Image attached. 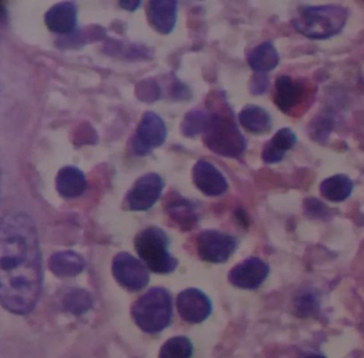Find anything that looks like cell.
<instances>
[{"label": "cell", "mask_w": 364, "mask_h": 358, "mask_svg": "<svg viewBox=\"0 0 364 358\" xmlns=\"http://www.w3.org/2000/svg\"><path fill=\"white\" fill-rule=\"evenodd\" d=\"M269 266L263 260L251 257L240 262L230 271L229 281L242 289H257L267 278Z\"/></svg>", "instance_id": "obj_10"}, {"label": "cell", "mask_w": 364, "mask_h": 358, "mask_svg": "<svg viewBox=\"0 0 364 358\" xmlns=\"http://www.w3.org/2000/svg\"><path fill=\"white\" fill-rule=\"evenodd\" d=\"M176 1L173 0H153L149 4L148 15L153 27L161 33H169L176 21Z\"/></svg>", "instance_id": "obj_15"}, {"label": "cell", "mask_w": 364, "mask_h": 358, "mask_svg": "<svg viewBox=\"0 0 364 358\" xmlns=\"http://www.w3.org/2000/svg\"><path fill=\"white\" fill-rule=\"evenodd\" d=\"M92 304V296L82 289L71 290L65 294L63 300V308L76 315L87 313Z\"/></svg>", "instance_id": "obj_22"}, {"label": "cell", "mask_w": 364, "mask_h": 358, "mask_svg": "<svg viewBox=\"0 0 364 358\" xmlns=\"http://www.w3.org/2000/svg\"><path fill=\"white\" fill-rule=\"evenodd\" d=\"M269 143L274 148L278 149L280 153L285 155V151H289L295 146L296 143H297V136L291 128H281L274 134Z\"/></svg>", "instance_id": "obj_26"}, {"label": "cell", "mask_w": 364, "mask_h": 358, "mask_svg": "<svg viewBox=\"0 0 364 358\" xmlns=\"http://www.w3.org/2000/svg\"><path fill=\"white\" fill-rule=\"evenodd\" d=\"M86 261L84 258L75 251H59L50 259V271L57 276H76L84 271Z\"/></svg>", "instance_id": "obj_17"}, {"label": "cell", "mask_w": 364, "mask_h": 358, "mask_svg": "<svg viewBox=\"0 0 364 358\" xmlns=\"http://www.w3.org/2000/svg\"><path fill=\"white\" fill-rule=\"evenodd\" d=\"M77 9L73 2H60L52 6L46 14V23L55 33H70L77 19Z\"/></svg>", "instance_id": "obj_14"}, {"label": "cell", "mask_w": 364, "mask_h": 358, "mask_svg": "<svg viewBox=\"0 0 364 358\" xmlns=\"http://www.w3.org/2000/svg\"><path fill=\"white\" fill-rule=\"evenodd\" d=\"M164 183L161 176L154 173L140 177L127 194V206L131 210H148L161 196Z\"/></svg>", "instance_id": "obj_9"}, {"label": "cell", "mask_w": 364, "mask_h": 358, "mask_svg": "<svg viewBox=\"0 0 364 358\" xmlns=\"http://www.w3.org/2000/svg\"><path fill=\"white\" fill-rule=\"evenodd\" d=\"M136 324L144 332L157 334L169 326L172 319V298L167 289L153 288L136 300L132 308Z\"/></svg>", "instance_id": "obj_3"}, {"label": "cell", "mask_w": 364, "mask_h": 358, "mask_svg": "<svg viewBox=\"0 0 364 358\" xmlns=\"http://www.w3.org/2000/svg\"><path fill=\"white\" fill-rule=\"evenodd\" d=\"M193 183L208 196L223 195L228 190V181L223 173L208 161L197 162L193 172Z\"/></svg>", "instance_id": "obj_12"}, {"label": "cell", "mask_w": 364, "mask_h": 358, "mask_svg": "<svg viewBox=\"0 0 364 358\" xmlns=\"http://www.w3.org/2000/svg\"><path fill=\"white\" fill-rule=\"evenodd\" d=\"M168 213L180 227L186 230L191 229L198 219L193 205L189 204V202L183 198H178V200L170 202L168 206Z\"/></svg>", "instance_id": "obj_21"}, {"label": "cell", "mask_w": 364, "mask_h": 358, "mask_svg": "<svg viewBox=\"0 0 364 358\" xmlns=\"http://www.w3.org/2000/svg\"><path fill=\"white\" fill-rule=\"evenodd\" d=\"M240 123L247 131L251 134H266L272 129V116L265 109L259 106L245 107L240 113Z\"/></svg>", "instance_id": "obj_18"}, {"label": "cell", "mask_w": 364, "mask_h": 358, "mask_svg": "<svg viewBox=\"0 0 364 358\" xmlns=\"http://www.w3.org/2000/svg\"><path fill=\"white\" fill-rule=\"evenodd\" d=\"M59 193L67 198L77 197L87 188L86 177L80 168L65 166L58 173L56 180Z\"/></svg>", "instance_id": "obj_16"}, {"label": "cell", "mask_w": 364, "mask_h": 358, "mask_svg": "<svg viewBox=\"0 0 364 358\" xmlns=\"http://www.w3.org/2000/svg\"><path fill=\"white\" fill-rule=\"evenodd\" d=\"M193 343L184 336H176L166 341L159 352V358H191Z\"/></svg>", "instance_id": "obj_23"}, {"label": "cell", "mask_w": 364, "mask_h": 358, "mask_svg": "<svg viewBox=\"0 0 364 358\" xmlns=\"http://www.w3.org/2000/svg\"><path fill=\"white\" fill-rule=\"evenodd\" d=\"M236 244L234 237L217 230H205L198 238V253L204 261L221 264L231 257Z\"/></svg>", "instance_id": "obj_7"}, {"label": "cell", "mask_w": 364, "mask_h": 358, "mask_svg": "<svg viewBox=\"0 0 364 358\" xmlns=\"http://www.w3.org/2000/svg\"><path fill=\"white\" fill-rule=\"evenodd\" d=\"M304 208H306V212L310 215L312 217H321L327 215L328 208L325 206V204L317 200L316 198H308L304 202Z\"/></svg>", "instance_id": "obj_28"}, {"label": "cell", "mask_w": 364, "mask_h": 358, "mask_svg": "<svg viewBox=\"0 0 364 358\" xmlns=\"http://www.w3.org/2000/svg\"><path fill=\"white\" fill-rule=\"evenodd\" d=\"M140 1H122L120 2V6H122L123 8L127 9V10H135L138 6H139Z\"/></svg>", "instance_id": "obj_31"}, {"label": "cell", "mask_w": 364, "mask_h": 358, "mask_svg": "<svg viewBox=\"0 0 364 358\" xmlns=\"http://www.w3.org/2000/svg\"><path fill=\"white\" fill-rule=\"evenodd\" d=\"M178 310L181 317L189 323H201L212 313L210 298L199 289L191 288L181 292L178 296Z\"/></svg>", "instance_id": "obj_11"}, {"label": "cell", "mask_w": 364, "mask_h": 358, "mask_svg": "<svg viewBox=\"0 0 364 358\" xmlns=\"http://www.w3.org/2000/svg\"><path fill=\"white\" fill-rule=\"evenodd\" d=\"M112 273L117 281L129 291L144 289L150 279L146 266L127 253H120L114 257Z\"/></svg>", "instance_id": "obj_6"}, {"label": "cell", "mask_w": 364, "mask_h": 358, "mask_svg": "<svg viewBox=\"0 0 364 358\" xmlns=\"http://www.w3.org/2000/svg\"><path fill=\"white\" fill-rule=\"evenodd\" d=\"M348 18V10L340 4L302 6L291 23L302 36L326 40L340 33Z\"/></svg>", "instance_id": "obj_2"}, {"label": "cell", "mask_w": 364, "mask_h": 358, "mask_svg": "<svg viewBox=\"0 0 364 358\" xmlns=\"http://www.w3.org/2000/svg\"><path fill=\"white\" fill-rule=\"evenodd\" d=\"M353 189V181L344 174L333 175L326 178L319 187L321 195L333 202H344L350 196Z\"/></svg>", "instance_id": "obj_20"}, {"label": "cell", "mask_w": 364, "mask_h": 358, "mask_svg": "<svg viewBox=\"0 0 364 358\" xmlns=\"http://www.w3.org/2000/svg\"><path fill=\"white\" fill-rule=\"evenodd\" d=\"M166 136L167 129L161 117L156 113H144L134 138V151L137 155H146L152 149L161 146L165 142Z\"/></svg>", "instance_id": "obj_8"}, {"label": "cell", "mask_w": 364, "mask_h": 358, "mask_svg": "<svg viewBox=\"0 0 364 358\" xmlns=\"http://www.w3.org/2000/svg\"><path fill=\"white\" fill-rule=\"evenodd\" d=\"M269 79L264 72H257L251 79L250 91L255 95H262L267 91Z\"/></svg>", "instance_id": "obj_29"}, {"label": "cell", "mask_w": 364, "mask_h": 358, "mask_svg": "<svg viewBox=\"0 0 364 358\" xmlns=\"http://www.w3.org/2000/svg\"><path fill=\"white\" fill-rule=\"evenodd\" d=\"M306 358H326L325 356L319 355V354H313V355L308 356Z\"/></svg>", "instance_id": "obj_32"}, {"label": "cell", "mask_w": 364, "mask_h": 358, "mask_svg": "<svg viewBox=\"0 0 364 358\" xmlns=\"http://www.w3.org/2000/svg\"><path fill=\"white\" fill-rule=\"evenodd\" d=\"M274 87V104L283 112H289L304 97V83L294 81L287 75L279 76Z\"/></svg>", "instance_id": "obj_13"}, {"label": "cell", "mask_w": 364, "mask_h": 358, "mask_svg": "<svg viewBox=\"0 0 364 358\" xmlns=\"http://www.w3.org/2000/svg\"><path fill=\"white\" fill-rule=\"evenodd\" d=\"M42 288L41 251L29 215H6L0 229V298L7 310L26 315L35 308Z\"/></svg>", "instance_id": "obj_1"}, {"label": "cell", "mask_w": 364, "mask_h": 358, "mask_svg": "<svg viewBox=\"0 0 364 358\" xmlns=\"http://www.w3.org/2000/svg\"><path fill=\"white\" fill-rule=\"evenodd\" d=\"M247 61L249 66L255 72H265L278 66L280 57L272 43L264 42L250 51Z\"/></svg>", "instance_id": "obj_19"}, {"label": "cell", "mask_w": 364, "mask_h": 358, "mask_svg": "<svg viewBox=\"0 0 364 358\" xmlns=\"http://www.w3.org/2000/svg\"><path fill=\"white\" fill-rule=\"evenodd\" d=\"M318 300L312 293H302L294 300V309L298 317H311L318 310Z\"/></svg>", "instance_id": "obj_25"}, {"label": "cell", "mask_w": 364, "mask_h": 358, "mask_svg": "<svg viewBox=\"0 0 364 358\" xmlns=\"http://www.w3.org/2000/svg\"><path fill=\"white\" fill-rule=\"evenodd\" d=\"M262 158L266 163H278L284 158V153H280L278 149L274 148L269 142H267L264 146Z\"/></svg>", "instance_id": "obj_30"}, {"label": "cell", "mask_w": 364, "mask_h": 358, "mask_svg": "<svg viewBox=\"0 0 364 358\" xmlns=\"http://www.w3.org/2000/svg\"><path fill=\"white\" fill-rule=\"evenodd\" d=\"M332 127H333L332 119L321 115L319 119L313 121L312 127L310 128L311 138L318 141V142H325L326 139L329 136L330 132H331Z\"/></svg>", "instance_id": "obj_27"}, {"label": "cell", "mask_w": 364, "mask_h": 358, "mask_svg": "<svg viewBox=\"0 0 364 358\" xmlns=\"http://www.w3.org/2000/svg\"><path fill=\"white\" fill-rule=\"evenodd\" d=\"M206 146L223 157L236 158L244 153L246 139L231 117L210 115V123L204 131Z\"/></svg>", "instance_id": "obj_5"}, {"label": "cell", "mask_w": 364, "mask_h": 358, "mask_svg": "<svg viewBox=\"0 0 364 358\" xmlns=\"http://www.w3.org/2000/svg\"><path fill=\"white\" fill-rule=\"evenodd\" d=\"M210 114L202 110H193L189 112L183 121L182 129L188 136H197L205 131L210 123Z\"/></svg>", "instance_id": "obj_24"}, {"label": "cell", "mask_w": 364, "mask_h": 358, "mask_svg": "<svg viewBox=\"0 0 364 358\" xmlns=\"http://www.w3.org/2000/svg\"><path fill=\"white\" fill-rule=\"evenodd\" d=\"M169 238L159 227H149L138 234L135 247L138 255L152 272L168 274L176 270L178 260L168 251Z\"/></svg>", "instance_id": "obj_4"}]
</instances>
